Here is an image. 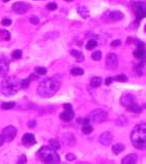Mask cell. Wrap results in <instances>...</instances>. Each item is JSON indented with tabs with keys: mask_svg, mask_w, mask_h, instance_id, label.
<instances>
[{
	"mask_svg": "<svg viewBox=\"0 0 146 164\" xmlns=\"http://www.w3.org/2000/svg\"><path fill=\"white\" fill-rule=\"evenodd\" d=\"M60 86L61 84L59 80H57L56 78H48V79L42 80L38 85L37 93L41 98H51L56 95L57 92L60 89Z\"/></svg>",
	"mask_w": 146,
	"mask_h": 164,
	"instance_id": "1",
	"label": "cell"
},
{
	"mask_svg": "<svg viewBox=\"0 0 146 164\" xmlns=\"http://www.w3.org/2000/svg\"><path fill=\"white\" fill-rule=\"evenodd\" d=\"M132 144L140 150L146 149V123L138 124L134 127L131 134Z\"/></svg>",
	"mask_w": 146,
	"mask_h": 164,
	"instance_id": "2",
	"label": "cell"
},
{
	"mask_svg": "<svg viewBox=\"0 0 146 164\" xmlns=\"http://www.w3.org/2000/svg\"><path fill=\"white\" fill-rule=\"evenodd\" d=\"M22 88V83L15 77H5L1 82L0 90L6 97L15 95Z\"/></svg>",
	"mask_w": 146,
	"mask_h": 164,
	"instance_id": "3",
	"label": "cell"
},
{
	"mask_svg": "<svg viewBox=\"0 0 146 164\" xmlns=\"http://www.w3.org/2000/svg\"><path fill=\"white\" fill-rule=\"evenodd\" d=\"M37 155L39 159L45 164H58L60 162L59 155L51 146L49 147L43 146L42 148H40V150L37 152Z\"/></svg>",
	"mask_w": 146,
	"mask_h": 164,
	"instance_id": "4",
	"label": "cell"
},
{
	"mask_svg": "<svg viewBox=\"0 0 146 164\" xmlns=\"http://www.w3.org/2000/svg\"><path fill=\"white\" fill-rule=\"evenodd\" d=\"M90 119L93 122H95V123H102V122L107 119V113L105 111L98 109V110H95L91 113Z\"/></svg>",
	"mask_w": 146,
	"mask_h": 164,
	"instance_id": "5",
	"label": "cell"
},
{
	"mask_svg": "<svg viewBox=\"0 0 146 164\" xmlns=\"http://www.w3.org/2000/svg\"><path fill=\"white\" fill-rule=\"evenodd\" d=\"M133 9L137 17V22L146 17V3L145 2H136L133 5Z\"/></svg>",
	"mask_w": 146,
	"mask_h": 164,
	"instance_id": "6",
	"label": "cell"
},
{
	"mask_svg": "<svg viewBox=\"0 0 146 164\" xmlns=\"http://www.w3.org/2000/svg\"><path fill=\"white\" fill-rule=\"evenodd\" d=\"M121 106L124 107V108L130 109L132 106H134L135 104H137L136 98H135L132 93H124L121 98Z\"/></svg>",
	"mask_w": 146,
	"mask_h": 164,
	"instance_id": "7",
	"label": "cell"
},
{
	"mask_svg": "<svg viewBox=\"0 0 146 164\" xmlns=\"http://www.w3.org/2000/svg\"><path fill=\"white\" fill-rule=\"evenodd\" d=\"M65 111L63 113L60 114V118L62 119L63 121H71L74 117V112H73V109H72V106L70 104H65L63 106Z\"/></svg>",
	"mask_w": 146,
	"mask_h": 164,
	"instance_id": "8",
	"label": "cell"
},
{
	"mask_svg": "<svg viewBox=\"0 0 146 164\" xmlns=\"http://www.w3.org/2000/svg\"><path fill=\"white\" fill-rule=\"evenodd\" d=\"M12 10L15 12V14H24L26 12L28 11V10L30 9V5L28 3H26V2H15V3L12 4Z\"/></svg>",
	"mask_w": 146,
	"mask_h": 164,
	"instance_id": "9",
	"label": "cell"
},
{
	"mask_svg": "<svg viewBox=\"0 0 146 164\" xmlns=\"http://www.w3.org/2000/svg\"><path fill=\"white\" fill-rule=\"evenodd\" d=\"M2 135H3L4 140L12 142V140L15 137V135H17V128L12 125L5 127L3 130H2Z\"/></svg>",
	"mask_w": 146,
	"mask_h": 164,
	"instance_id": "10",
	"label": "cell"
},
{
	"mask_svg": "<svg viewBox=\"0 0 146 164\" xmlns=\"http://www.w3.org/2000/svg\"><path fill=\"white\" fill-rule=\"evenodd\" d=\"M105 65L108 69L110 70H114L116 69L117 66H118V59H117L116 54L114 53H108L107 56H106V59H105Z\"/></svg>",
	"mask_w": 146,
	"mask_h": 164,
	"instance_id": "11",
	"label": "cell"
},
{
	"mask_svg": "<svg viewBox=\"0 0 146 164\" xmlns=\"http://www.w3.org/2000/svg\"><path fill=\"white\" fill-rule=\"evenodd\" d=\"M9 64L5 56H0V77H5L8 73Z\"/></svg>",
	"mask_w": 146,
	"mask_h": 164,
	"instance_id": "12",
	"label": "cell"
},
{
	"mask_svg": "<svg viewBox=\"0 0 146 164\" xmlns=\"http://www.w3.org/2000/svg\"><path fill=\"white\" fill-rule=\"evenodd\" d=\"M124 14L119 10H111V11L105 12V14H104V18H107L112 21H121L124 19Z\"/></svg>",
	"mask_w": 146,
	"mask_h": 164,
	"instance_id": "13",
	"label": "cell"
},
{
	"mask_svg": "<svg viewBox=\"0 0 146 164\" xmlns=\"http://www.w3.org/2000/svg\"><path fill=\"white\" fill-rule=\"evenodd\" d=\"M112 140H113V137H112V134L108 131L103 132V133L100 135V137H99V142H100L103 146L110 145Z\"/></svg>",
	"mask_w": 146,
	"mask_h": 164,
	"instance_id": "14",
	"label": "cell"
},
{
	"mask_svg": "<svg viewBox=\"0 0 146 164\" xmlns=\"http://www.w3.org/2000/svg\"><path fill=\"white\" fill-rule=\"evenodd\" d=\"M22 140H23V143H24L25 145H28V146L34 145L35 143H36L35 137L32 133H26V134H24V135H23V137H22Z\"/></svg>",
	"mask_w": 146,
	"mask_h": 164,
	"instance_id": "15",
	"label": "cell"
},
{
	"mask_svg": "<svg viewBox=\"0 0 146 164\" xmlns=\"http://www.w3.org/2000/svg\"><path fill=\"white\" fill-rule=\"evenodd\" d=\"M138 157L136 154H129L121 160V164H136Z\"/></svg>",
	"mask_w": 146,
	"mask_h": 164,
	"instance_id": "16",
	"label": "cell"
},
{
	"mask_svg": "<svg viewBox=\"0 0 146 164\" xmlns=\"http://www.w3.org/2000/svg\"><path fill=\"white\" fill-rule=\"evenodd\" d=\"M134 56L139 59H143L145 61L146 59V51L144 48H137L136 50L134 51Z\"/></svg>",
	"mask_w": 146,
	"mask_h": 164,
	"instance_id": "17",
	"label": "cell"
},
{
	"mask_svg": "<svg viewBox=\"0 0 146 164\" xmlns=\"http://www.w3.org/2000/svg\"><path fill=\"white\" fill-rule=\"evenodd\" d=\"M77 11L79 15L83 19H88V17H90V10H88L85 6H79L77 8Z\"/></svg>",
	"mask_w": 146,
	"mask_h": 164,
	"instance_id": "18",
	"label": "cell"
},
{
	"mask_svg": "<svg viewBox=\"0 0 146 164\" xmlns=\"http://www.w3.org/2000/svg\"><path fill=\"white\" fill-rule=\"evenodd\" d=\"M101 84H102V79H101L100 77H94L92 78V80H91V86L94 88L101 86Z\"/></svg>",
	"mask_w": 146,
	"mask_h": 164,
	"instance_id": "19",
	"label": "cell"
},
{
	"mask_svg": "<svg viewBox=\"0 0 146 164\" xmlns=\"http://www.w3.org/2000/svg\"><path fill=\"white\" fill-rule=\"evenodd\" d=\"M10 39V33L7 30L1 29L0 30V40L8 41Z\"/></svg>",
	"mask_w": 146,
	"mask_h": 164,
	"instance_id": "20",
	"label": "cell"
},
{
	"mask_svg": "<svg viewBox=\"0 0 146 164\" xmlns=\"http://www.w3.org/2000/svg\"><path fill=\"white\" fill-rule=\"evenodd\" d=\"M124 150V146L122 144H116L113 146V148H112V152H113L115 155H118L119 153H121Z\"/></svg>",
	"mask_w": 146,
	"mask_h": 164,
	"instance_id": "21",
	"label": "cell"
},
{
	"mask_svg": "<svg viewBox=\"0 0 146 164\" xmlns=\"http://www.w3.org/2000/svg\"><path fill=\"white\" fill-rule=\"evenodd\" d=\"M71 54H72L73 56H74L75 59H76L77 62L83 61V54L80 53V51L76 50V49H72V50H71Z\"/></svg>",
	"mask_w": 146,
	"mask_h": 164,
	"instance_id": "22",
	"label": "cell"
},
{
	"mask_svg": "<svg viewBox=\"0 0 146 164\" xmlns=\"http://www.w3.org/2000/svg\"><path fill=\"white\" fill-rule=\"evenodd\" d=\"M70 73H71V75H73V76H80V75L83 74V70L81 68L75 67V68H73V69H71Z\"/></svg>",
	"mask_w": 146,
	"mask_h": 164,
	"instance_id": "23",
	"label": "cell"
},
{
	"mask_svg": "<svg viewBox=\"0 0 146 164\" xmlns=\"http://www.w3.org/2000/svg\"><path fill=\"white\" fill-rule=\"evenodd\" d=\"M98 45V43H97V41L96 40H94V39H91L90 41H88V43H87V49L88 50H92V49H94L96 47V46Z\"/></svg>",
	"mask_w": 146,
	"mask_h": 164,
	"instance_id": "24",
	"label": "cell"
},
{
	"mask_svg": "<svg viewBox=\"0 0 146 164\" xmlns=\"http://www.w3.org/2000/svg\"><path fill=\"white\" fill-rule=\"evenodd\" d=\"M92 131H93V127L90 125V123L83 124V125H82V132L85 134H88V133H91Z\"/></svg>",
	"mask_w": 146,
	"mask_h": 164,
	"instance_id": "25",
	"label": "cell"
},
{
	"mask_svg": "<svg viewBox=\"0 0 146 164\" xmlns=\"http://www.w3.org/2000/svg\"><path fill=\"white\" fill-rule=\"evenodd\" d=\"M128 110L133 112V113H141V112H142V108L139 105H138V104H135L134 106H132L131 108L128 109Z\"/></svg>",
	"mask_w": 146,
	"mask_h": 164,
	"instance_id": "26",
	"label": "cell"
},
{
	"mask_svg": "<svg viewBox=\"0 0 146 164\" xmlns=\"http://www.w3.org/2000/svg\"><path fill=\"white\" fill-rule=\"evenodd\" d=\"M15 106V104L14 101H9V103H3L1 105V108L3 110H9V109H12Z\"/></svg>",
	"mask_w": 146,
	"mask_h": 164,
	"instance_id": "27",
	"label": "cell"
},
{
	"mask_svg": "<svg viewBox=\"0 0 146 164\" xmlns=\"http://www.w3.org/2000/svg\"><path fill=\"white\" fill-rule=\"evenodd\" d=\"M101 58H102V53H101L100 50L95 51V53L92 54V59L94 61H100Z\"/></svg>",
	"mask_w": 146,
	"mask_h": 164,
	"instance_id": "28",
	"label": "cell"
},
{
	"mask_svg": "<svg viewBox=\"0 0 146 164\" xmlns=\"http://www.w3.org/2000/svg\"><path fill=\"white\" fill-rule=\"evenodd\" d=\"M12 59H19L22 58V51H21L20 49H17V50L12 51Z\"/></svg>",
	"mask_w": 146,
	"mask_h": 164,
	"instance_id": "29",
	"label": "cell"
},
{
	"mask_svg": "<svg viewBox=\"0 0 146 164\" xmlns=\"http://www.w3.org/2000/svg\"><path fill=\"white\" fill-rule=\"evenodd\" d=\"M114 79H115L116 81H118V82H127L128 81V77L126 76V75H124V74L117 75V76L114 78Z\"/></svg>",
	"mask_w": 146,
	"mask_h": 164,
	"instance_id": "30",
	"label": "cell"
},
{
	"mask_svg": "<svg viewBox=\"0 0 146 164\" xmlns=\"http://www.w3.org/2000/svg\"><path fill=\"white\" fill-rule=\"evenodd\" d=\"M35 72L39 75H45L46 74V69L43 67H36L35 68Z\"/></svg>",
	"mask_w": 146,
	"mask_h": 164,
	"instance_id": "31",
	"label": "cell"
},
{
	"mask_svg": "<svg viewBox=\"0 0 146 164\" xmlns=\"http://www.w3.org/2000/svg\"><path fill=\"white\" fill-rule=\"evenodd\" d=\"M49 144H51V147L53 148V149H55V150L60 149V144L56 140H51V143H49Z\"/></svg>",
	"mask_w": 146,
	"mask_h": 164,
	"instance_id": "32",
	"label": "cell"
},
{
	"mask_svg": "<svg viewBox=\"0 0 146 164\" xmlns=\"http://www.w3.org/2000/svg\"><path fill=\"white\" fill-rule=\"evenodd\" d=\"M30 81H31L30 78H27V79H24L23 81H21V83H22V88H27L29 86Z\"/></svg>",
	"mask_w": 146,
	"mask_h": 164,
	"instance_id": "33",
	"label": "cell"
},
{
	"mask_svg": "<svg viewBox=\"0 0 146 164\" xmlns=\"http://www.w3.org/2000/svg\"><path fill=\"white\" fill-rule=\"evenodd\" d=\"M27 162V158H26L25 155H21L19 160H18V164H25Z\"/></svg>",
	"mask_w": 146,
	"mask_h": 164,
	"instance_id": "34",
	"label": "cell"
},
{
	"mask_svg": "<svg viewBox=\"0 0 146 164\" xmlns=\"http://www.w3.org/2000/svg\"><path fill=\"white\" fill-rule=\"evenodd\" d=\"M57 4L56 3H54V2H51V3H48V5H46V8H48V10H55V9H57Z\"/></svg>",
	"mask_w": 146,
	"mask_h": 164,
	"instance_id": "35",
	"label": "cell"
},
{
	"mask_svg": "<svg viewBox=\"0 0 146 164\" xmlns=\"http://www.w3.org/2000/svg\"><path fill=\"white\" fill-rule=\"evenodd\" d=\"M2 26H10L12 25V20L10 19H3L1 21Z\"/></svg>",
	"mask_w": 146,
	"mask_h": 164,
	"instance_id": "36",
	"label": "cell"
},
{
	"mask_svg": "<svg viewBox=\"0 0 146 164\" xmlns=\"http://www.w3.org/2000/svg\"><path fill=\"white\" fill-rule=\"evenodd\" d=\"M75 155L74 154H71V153H69V154H67L66 155V159L68 160V161H73V160H75Z\"/></svg>",
	"mask_w": 146,
	"mask_h": 164,
	"instance_id": "37",
	"label": "cell"
},
{
	"mask_svg": "<svg viewBox=\"0 0 146 164\" xmlns=\"http://www.w3.org/2000/svg\"><path fill=\"white\" fill-rule=\"evenodd\" d=\"M30 22L32 23V24H34V25H37L39 20H38L37 17H32V18H30Z\"/></svg>",
	"mask_w": 146,
	"mask_h": 164,
	"instance_id": "38",
	"label": "cell"
},
{
	"mask_svg": "<svg viewBox=\"0 0 146 164\" xmlns=\"http://www.w3.org/2000/svg\"><path fill=\"white\" fill-rule=\"evenodd\" d=\"M121 40H113V41H112V42H111V46H112V47H115V46H119V45H121Z\"/></svg>",
	"mask_w": 146,
	"mask_h": 164,
	"instance_id": "39",
	"label": "cell"
},
{
	"mask_svg": "<svg viewBox=\"0 0 146 164\" xmlns=\"http://www.w3.org/2000/svg\"><path fill=\"white\" fill-rule=\"evenodd\" d=\"M113 79H114V78H112V77H108V78H106V80H105V84H106V85L111 84V82L113 81Z\"/></svg>",
	"mask_w": 146,
	"mask_h": 164,
	"instance_id": "40",
	"label": "cell"
},
{
	"mask_svg": "<svg viewBox=\"0 0 146 164\" xmlns=\"http://www.w3.org/2000/svg\"><path fill=\"white\" fill-rule=\"evenodd\" d=\"M35 124H36L35 120H30L29 122H28V126H29L30 128H33V127L35 126Z\"/></svg>",
	"mask_w": 146,
	"mask_h": 164,
	"instance_id": "41",
	"label": "cell"
},
{
	"mask_svg": "<svg viewBox=\"0 0 146 164\" xmlns=\"http://www.w3.org/2000/svg\"><path fill=\"white\" fill-rule=\"evenodd\" d=\"M4 143V139H3V135L0 134V146H2V144Z\"/></svg>",
	"mask_w": 146,
	"mask_h": 164,
	"instance_id": "42",
	"label": "cell"
},
{
	"mask_svg": "<svg viewBox=\"0 0 146 164\" xmlns=\"http://www.w3.org/2000/svg\"><path fill=\"white\" fill-rule=\"evenodd\" d=\"M65 1H67V2H71V1H73V0H65Z\"/></svg>",
	"mask_w": 146,
	"mask_h": 164,
	"instance_id": "43",
	"label": "cell"
},
{
	"mask_svg": "<svg viewBox=\"0 0 146 164\" xmlns=\"http://www.w3.org/2000/svg\"><path fill=\"white\" fill-rule=\"evenodd\" d=\"M3 1H4V2H7V1H9V0H3Z\"/></svg>",
	"mask_w": 146,
	"mask_h": 164,
	"instance_id": "44",
	"label": "cell"
},
{
	"mask_svg": "<svg viewBox=\"0 0 146 164\" xmlns=\"http://www.w3.org/2000/svg\"><path fill=\"white\" fill-rule=\"evenodd\" d=\"M144 29H145V32H146V25H145V27H144Z\"/></svg>",
	"mask_w": 146,
	"mask_h": 164,
	"instance_id": "45",
	"label": "cell"
}]
</instances>
